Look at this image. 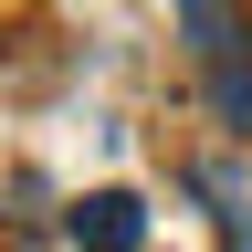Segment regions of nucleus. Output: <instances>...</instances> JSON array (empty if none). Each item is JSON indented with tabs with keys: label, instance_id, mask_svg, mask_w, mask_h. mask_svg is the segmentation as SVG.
Masks as SVG:
<instances>
[{
	"label": "nucleus",
	"instance_id": "nucleus-1",
	"mask_svg": "<svg viewBox=\"0 0 252 252\" xmlns=\"http://www.w3.org/2000/svg\"><path fill=\"white\" fill-rule=\"evenodd\" d=\"M179 11H189V53H200V84H210L220 126L252 137V32H242V11L231 0H179Z\"/></svg>",
	"mask_w": 252,
	"mask_h": 252
},
{
	"label": "nucleus",
	"instance_id": "nucleus-2",
	"mask_svg": "<svg viewBox=\"0 0 252 252\" xmlns=\"http://www.w3.org/2000/svg\"><path fill=\"white\" fill-rule=\"evenodd\" d=\"M74 242L84 252H137L147 242V200H137V189H94V200L74 210Z\"/></svg>",
	"mask_w": 252,
	"mask_h": 252
}]
</instances>
